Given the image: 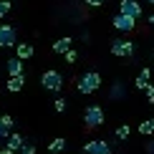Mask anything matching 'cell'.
I'll list each match as a JSON object with an SVG mask.
<instances>
[{"mask_svg": "<svg viewBox=\"0 0 154 154\" xmlns=\"http://www.w3.org/2000/svg\"><path fill=\"white\" fill-rule=\"evenodd\" d=\"M99 86H101V73L99 71H86L79 79V91L81 94H94V91H99Z\"/></svg>", "mask_w": 154, "mask_h": 154, "instance_id": "cell-2", "label": "cell"}, {"mask_svg": "<svg viewBox=\"0 0 154 154\" xmlns=\"http://www.w3.org/2000/svg\"><path fill=\"white\" fill-rule=\"evenodd\" d=\"M119 13L137 20V18H142V5H139L137 0H121V3H119Z\"/></svg>", "mask_w": 154, "mask_h": 154, "instance_id": "cell-6", "label": "cell"}, {"mask_svg": "<svg viewBox=\"0 0 154 154\" xmlns=\"http://www.w3.org/2000/svg\"><path fill=\"white\" fill-rule=\"evenodd\" d=\"M104 3H106V0H86V5H88V8H101Z\"/></svg>", "mask_w": 154, "mask_h": 154, "instance_id": "cell-25", "label": "cell"}, {"mask_svg": "<svg viewBox=\"0 0 154 154\" xmlns=\"http://www.w3.org/2000/svg\"><path fill=\"white\" fill-rule=\"evenodd\" d=\"M18 33L10 23H0V48H15Z\"/></svg>", "mask_w": 154, "mask_h": 154, "instance_id": "cell-5", "label": "cell"}, {"mask_svg": "<svg viewBox=\"0 0 154 154\" xmlns=\"http://www.w3.org/2000/svg\"><path fill=\"white\" fill-rule=\"evenodd\" d=\"M33 53H35L33 43H15V58L18 61H30Z\"/></svg>", "mask_w": 154, "mask_h": 154, "instance_id": "cell-9", "label": "cell"}, {"mask_svg": "<svg viewBox=\"0 0 154 154\" xmlns=\"http://www.w3.org/2000/svg\"><path fill=\"white\" fill-rule=\"evenodd\" d=\"M146 152H149V154H154V142H149V144H146Z\"/></svg>", "mask_w": 154, "mask_h": 154, "instance_id": "cell-26", "label": "cell"}, {"mask_svg": "<svg viewBox=\"0 0 154 154\" xmlns=\"http://www.w3.org/2000/svg\"><path fill=\"white\" fill-rule=\"evenodd\" d=\"M23 142H25V139L20 137V134H10V137H8V149L10 152H18L23 146Z\"/></svg>", "mask_w": 154, "mask_h": 154, "instance_id": "cell-16", "label": "cell"}, {"mask_svg": "<svg viewBox=\"0 0 154 154\" xmlns=\"http://www.w3.org/2000/svg\"><path fill=\"white\" fill-rule=\"evenodd\" d=\"M149 25H154V15H149Z\"/></svg>", "mask_w": 154, "mask_h": 154, "instance_id": "cell-28", "label": "cell"}, {"mask_svg": "<svg viewBox=\"0 0 154 154\" xmlns=\"http://www.w3.org/2000/svg\"><path fill=\"white\" fill-rule=\"evenodd\" d=\"M23 83H25V76H10L5 86H8V91H10V94H18V91L23 88Z\"/></svg>", "mask_w": 154, "mask_h": 154, "instance_id": "cell-14", "label": "cell"}, {"mask_svg": "<svg viewBox=\"0 0 154 154\" xmlns=\"http://www.w3.org/2000/svg\"><path fill=\"white\" fill-rule=\"evenodd\" d=\"M66 106H68V101H66V99H56V101H53V109H56L58 114L66 111Z\"/></svg>", "mask_w": 154, "mask_h": 154, "instance_id": "cell-22", "label": "cell"}, {"mask_svg": "<svg viewBox=\"0 0 154 154\" xmlns=\"http://www.w3.org/2000/svg\"><path fill=\"white\" fill-rule=\"evenodd\" d=\"M111 23H114V28H116V30H121V33H131V30L137 28V20H134V18L121 15V13H116V15L111 18Z\"/></svg>", "mask_w": 154, "mask_h": 154, "instance_id": "cell-7", "label": "cell"}, {"mask_svg": "<svg viewBox=\"0 0 154 154\" xmlns=\"http://www.w3.org/2000/svg\"><path fill=\"white\" fill-rule=\"evenodd\" d=\"M41 86L46 88V91H51V94H58L63 88V73L56 71V68H48V71L41 76Z\"/></svg>", "mask_w": 154, "mask_h": 154, "instance_id": "cell-1", "label": "cell"}, {"mask_svg": "<svg viewBox=\"0 0 154 154\" xmlns=\"http://www.w3.org/2000/svg\"><path fill=\"white\" fill-rule=\"evenodd\" d=\"M124 94H126V88H124V83L116 81L111 86V91H109V99H114V101H119V99H124Z\"/></svg>", "mask_w": 154, "mask_h": 154, "instance_id": "cell-15", "label": "cell"}, {"mask_svg": "<svg viewBox=\"0 0 154 154\" xmlns=\"http://www.w3.org/2000/svg\"><path fill=\"white\" fill-rule=\"evenodd\" d=\"M18 154H35V144H30V142H23V146L18 149Z\"/></svg>", "mask_w": 154, "mask_h": 154, "instance_id": "cell-21", "label": "cell"}, {"mask_svg": "<svg viewBox=\"0 0 154 154\" xmlns=\"http://www.w3.org/2000/svg\"><path fill=\"white\" fill-rule=\"evenodd\" d=\"M134 86H137L139 91H144L146 86H152V76H149V68H142V73L137 76V81H134Z\"/></svg>", "mask_w": 154, "mask_h": 154, "instance_id": "cell-12", "label": "cell"}, {"mask_svg": "<svg viewBox=\"0 0 154 154\" xmlns=\"http://www.w3.org/2000/svg\"><path fill=\"white\" fill-rule=\"evenodd\" d=\"M71 46H73V38L71 35H63V38H58V41L53 43V51H56V53H66V51H71Z\"/></svg>", "mask_w": 154, "mask_h": 154, "instance_id": "cell-11", "label": "cell"}, {"mask_svg": "<svg viewBox=\"0 0 154 154\" xmlns=\"http://www.w3.org/2000/svg\"><path fill=\"white\" fill-rule=\"evenodd\" d=\"M129 137H131V126L129 124H121L116 129V139H129Z\"/></svg>", "mask_w": 154, "mask_h": 154, "instance_id": "cell-19", "label": "cell"}, {"mask_svg": "<svg viewBox=\"0 0 154 154\" xmlns=\"http://www.w3.org/2000/svg\"><path fill=\"white\" fill-rule=\"evenodd\" d=\"M83 121H86V129H99V126L104 124V109H101L99 104L86 106V111H83Z\"/></svg>", "mask_w": 154, "mask_h": 154, "instance_id": "cell-3", "label": "cell"}, {"mask_svg": "<svg viewBox=\"0 0 154 154\" xmlns=\"http://www.w3.org/2000/svg\"><path fill=\"white\" fill-rule=\"evenodd\" d=\"M13 126H15V121H13V116H0V139H8L13 134Z\"/></svg>", "mask_w": 154, "mask_h": 154, "instance_id": "cell-10", "label": "cell"}, {"mask_svg": "<svg viewBox=\"0 0 154 154\" xmlns=\"http://www.w3.org/2000/svg\"><path fill=\"white\" fill-rule=\"evenodd\" d=\"M0 154H15V152H10L8 146H5V149H0Z\"/></svg>", "mask_w": 154, "mask_h": 154, "instance_id": "cell-27", "label": "cell"}, {"mask_svg": "<svg viewBox=\"0 0 154 154\" xmlns=\"http://www.w3.org/2000/svg\"><path fill=\"white\" fill-rule=\"evenodd\" d=\"M146 3H149V5H154V0H146Z\"/></svg>", "mask_w": 154, "mask_h": 154, "instance_id": "cell-29", "label": "cell"}, {"mask_svg": "<svg viewBox=\"0 0 154 154\" xmlns=\"http://www.w3.org/2000/svg\"><path fill=\"white\" fill-rule=\"evenodd\" d=\"M10 8H13V3L10 0H0V18H5L10 13Z\"/></svg>", "mask_w": 154, "mask_h": 154, "instance_id": "cell-20", "label": "cell"}, {"mask_svg": "<svg viewBox=\"0 0 154 154\" xmlns=\"http://www.w3.org/2000/svg\"><path fill=\"white\" fill-rule=\"evenodd\" d=\"M83 152H86V154H111V146H109V142L94 139V142L83 144Z\"/></svg>", "mask_w": 154, "mask_h": 154, "instance_id": "cell-8", "label": "cell"}, {"mask_svg": "<svg viewBox=\"0 0 154 154\" xmlns=\"http://www.w3.org/2000/svg\"><path fill=\"white\" fill-rule=\"evenodd\" d=\"M66 144H68V142H66V139H63V137H56L53 142L48 144V152H53V154H58V152H63V149H66Z\"/></svg>", "mask_w": 154, "mask_h": 154, "instance_id": "cell-17", "label": "cell"}, {"mask_svg": "<svg viewBox=\"0 0 154 154\" xmlns=\"http://www.w3.org/2000/svg\"><path fill=\"white\" fill-rule=\"evenodd\" d=\"M63 56H66V63H73L76 58H79V53H76L73 48H71V51H66V53H63Z\"/></svg>", "mask_w": 154, "mask_h": 154, "instance_id": "cell-23", "label": "cell"}, {"mask_svg": "<svg viewBox=\"0 0 154 154\" xmlns=\"http://www.w3.org/2000/svg\"><path fill=\"white\" fill-rule=\"evenodd\" d=\"M111 56H116V58H129V56H134V43L126 41V38L111 41Z\"/></svg>", "mask_w": 154, "mask_h": 154, "instance_id": "cell-4", "label": "cell"}, {"mask_svg": "<svg viewBox=\"0 0 154 154\" xmlns=\"http://www.w3.org/2000/svg\"><path fill=\"white\" fill-rule=\"evenodd\" d=\"M144 94H146V101H149V104H154V86H146Z\"/></svg>", "mask_w": 154, "mask_h": 154, "instance_id": "cell-24", "label": "cell"}, {"mask_svg": "<svg viewBox=\"0 0 154 154\" xmlns=\"http://www.w3.org/2000/svg\"><path fill=\"white\" fill-rule=\"evenodd\" d=\"M139 134H144V137H149V134H154V119H146L139 124Z\"/></svg>", "mask_w": 154, "mask_h": 154, "instance_id": "cell-18", "label": "cell"}, {"mask_svg": "<svg viewBox=\"0 0 154 154\" xmlns=\"http://www.w3.org/2000/svg\"><path fill=\"white\" fill-rule=\"evenodd\" d=\"M8 79L10 76H23V61H18V58H8Z\"/></svg>", "mask_w": 154, "mask_h": 154, "instance_id": "cell-13", "label": "cell"}]
</instances>
